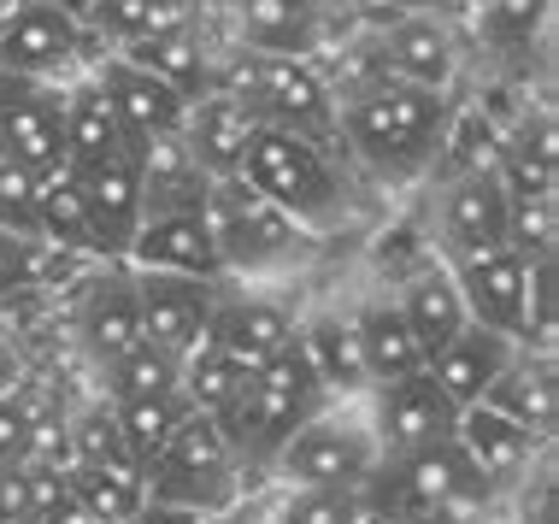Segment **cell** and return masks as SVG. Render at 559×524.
Masks as SVG:
<instances>
[{"label":"cell","instance_id":"74e56055","mask_svg":"<svg viewBox=\"0 0 559 524\" xmlns=\"http://www.w3.org/2000/svg\"><path fill=\"white\" fill-rule=\"evenodd\" d=\"M71 466H130L124 437H118V418L112 401H95V407L71 413Z\"/></svg>","mask_w":559,"mask_h":524},{"label":"cell","instance_id":"44dd1931","mask_svg":"<svg viewBox=\"0 0 559 524\" xmlns=\"http://www.w3.org/2000/svg\"><path fill=\"white\" fill-rule=\"evenodd\" d=\"M512 354H519L512 336H495V331H483V324H465L442 354L425 359V371L436 378V389H442L453 407H477V401L495 389V378L512 366Z\"/></svg>","mask_w":559,"mask_h":524},{"label":"cell","instance_id":"e0dca14e","mask_svg":"<svg viewBox=\"0 0 559 524\" xmlns=\"http://www.w3.org/2000/svg\"><path fill=\"white\" fill-rule=\"evenodd\" d=\"M71 331H78V348L95 359V366H112L118 354H130L135 342H142V307H135L130 265H118V272H95V277L78 283Z\"/></svg>","mask_w":559,"mask_h":524},{"label":"cell","instance_id":"30bf717a","mask_svg":"<svg viewBox=\"0 0 559 524\" xmlns=\"http://www.w3.org/2000/svg\"><path fill=\"white\" fill-rule=\"evenodd\" d=\"M0 154L36 177L66 171V124H59V83L0 71Z\"/></svg>","mask_w":559,"mask_h":524},{"label":"cell","instance_id":"484cf974","mask_svg":"<svg viewBox=\"0 0 559 524\" xmlns=\"http://www.w3.org/2000/svg\"><path fill=\"white\" fill-rule=\"evenodd\" d=\"M295 348H300L307 371L319 378V389L330 401H336V395H366V389H371L366 359H359L354 319H342V312H319V319L295 324Z\"/></svg>","mask_w":559,"mask_h":524},{"label":"cell","instance_id":"836d02e7","mask_svg":"<svg viewBox=\"0 0 559 524\" xmlns=\"http://www.w3.org/2000/svg\"><path fill=\"white\" fill-rule=\"evenodd\" d=\"M36 236L66 253H83L95 260V230H88V206H83V189L71 171H53L36 194Z\"/></svg>","mask_w":559,"mask_h":524},{"label":"cell","instance_id":"52a82bcc","mask_svg":"<svg viewBox=\"0 0 559 524\" xmlns=\"http://www.w3.org/2000/svg\"><path fill=\"white\" fill-rule=\"evenodd\" d=\"M236 448L230 437L218 430V418L206 413H189L183 425L171 430V442L147 460V501H165V507H189V513L213 519L236 501Z\"/></svg>","mask_w":559,"mask_h":524},{"label":"cell","instance_id":"f6af8a7d","mask_svg":"<svg viewBox=\"0 0 559 524\" xmlns=\"http://www.w3.org/2000/svg\"><path fill=\"white\" fill-rule=\"evenodd\" d=\"M19 378H24V366H19V348H12L7 336H0V395H12V389H19Z\"/></svg>","mask_w":559,"mask_h":524},{"label":"cell","instance_id":"f35d334b","mask_svg":"<svg viewBox=\"0 0 559 524\" xmlns=\"http://www.w3.org/2000/svg\"><path fill=\"white\" fill-rule=\"evenodd\" d=\"M559 242V224H554V194L548 201H512V224H507V248L519 253L524 265L554 260Z\"/></svg>","mask_w":559,"mask_h":524},{"label":"cell","instance_id":"bcb514c9","mask_svg":"<svg viewBox=\"0 0 559 524\" xmlns=\"http://www.w3.org/2000/svg\"><path fill=\"white\" fill-rule=\"evenodd\" d=\"M19 7H48V12H66V19H88V7H95V0H19Z\"/></svg>","mask_w":559,"mask_h":524},{"label":"cell","instance_id":"f1b7e54d","mask_svg":"<svg viewBox=\"0 0 559 524\" xmlns=\"http://www.w3.org/2000/svg\"><path fill=\"white\" fill-rule=\"evenodd\" d=\"M354 336H359V359H366L371 389L425 371V348L413 342V331H406L395 295H389V301H366V307H359L354 312Z\"/></svg>","mask_w":559,"mask_h":524},{"label":"cell","instance_id":"d4e9b609","mask_svg":"<svg viewBox=\"0 0 559 524\" xmlns=\"http://www.w3.org/2000/svg\"><path fill=\"white\" fill-rule=\"evenodd\" d=\"M206 189L213 177L201 171V159L189 154L183 136H165L142 147V213L171 218V213H206Z\"/></svg>","mask_w":559,"mask_h":524},{"label":"cell","instance_id":"9a60e30c","mask_svg":"<svg viewBox=\"0 0 559 524\" xmlns=\"http://www.w3.org/2000/svg\"><path fill=\"white\" fill-rule=\"evenodd\" d=\"M95 83H100V95H107V107L118 118V136H124V147H135V154L183 130L189 100L177 95V88H165L159 78H147L142 66H130V59L112 53L107 66L95 71Z\"/></svg>","mask_w":559,"mask_h":524},{"label":"cell","instance_id":"7bdbcfd3","mask_svg":"<svg viewBox=\"0 0 559 524\" xmlns=\"http://www.w3.org/2000/svg\"><path fill=\"white\" fill-rule=\"evenodd\" d=\"M130 524H206L201 513H189V507H165V501H142V513Z\"/></svg>","mask_w":559,"mask_h":524},{"label":"cell","instance_id":"9c48e42d","mask_svg":"<svg viewBox=\"0 0 559 524\" xmlns=\"http://www.w3.org/2000/svg\"><path fill=\"white\" fill-rule=\"evenodd\" d=\"M83 189V206H88V230H95V260H112L124 265V253L142 230V154L135 147H118V154L95 159V166H78L71 171Z\"/></svg>","mask_w":559,"mask_h":524},{"label":"cell","instance_id":"8fae6325","mask_svg":"<svg viewBox=\"0 0 559 524\" xmlns=\"http://www.w3.org/2000/svg\"><path fill=\"white\" fill-rule=\"evenodd\" d=\"M507 224H512V194L501 189L495 166L453 177V183L442 189V201H436V242H442V265L501 248L507 242Z\"/></svg>","mask_w":559,"mask_h":524},{"label":"cell","instance_id":"2e32d148","mask_svg":"<svg viewBox=\"0 0 559 524\" xmlns=\"http://www.w3.org/2000/svg\"><path fill=\"white\" fill-rule=\"evenodd\" d=\"M453 418H460V407L436 389L430 371H413V378L377 389L371 437H377V448H383V460H395V454H413V448L448 442L453 437Z\"/></svg>","mask_w":559,"mask_h":524},{"label":"cell","instance_id":"d590c367","mask_svg":"<svg viewBox=\"0 0 559 524\" xmlns=\"http://www.w3.org/2000/svg\"><path fill=\"white\" fill-rule=\"evenodd\" d=\"M194 12L183 7V0H95L88 7V36L95 41H147V36H159V29H177V24H189Z\"/></svg>","mask_w":559,"mask_h":524},{"label":"cell","instance_id":"277c9868","mask_svg":"<svg viewBox=\"0 0 559 524\" xmlns=\"http://www.w3.org/2000/svg\"><path fill=\"white\" fill-rule=\"evenodd\" d=\"M241 177L265 194L277 213H289L300 230L312 236H330L336 224H347V189L336 166H330V147L324 142H307L295 130H271L260 124L241 154Z\"/></svg>","mask_w":559,"mask_h":524},{"label":"cell","instance_id":"ac0fdd59","mask_svg":"<svg viewBox=\"0 0 559 524\" xmlns=\"http://www.w3.org/2000/svg\"><path fill=\"white\" fill-rule=\"evenodd\" d=\"M130 272H165V277H194V283H224L218 242L206 213H171V218H142L135 242L124 253Z\"/></svg>","mask_w":559,"mask_h":524},{"label":"cell","instance_id":"d6986e66","mask_svg":"<svg viewBox=\"0 0 559 524\" xmlns=\"http://www.w3.org/2000/svg\"><path fill=\"white\" fill-rule=\"evenodd\" d=\"M206 342H218V348L253 378V371L271 366L283 348H295V319H289L277 301H265V295L218 289V307H213V324H206Z\"/></svg>","mask_w":559,"mask_h":524},{"label":"cell","instance_id":"ee69618b","mask_svg":"<svg viewBox=\"0 0 559 524\" xmlns=\"http://www.w3.org/2000/svg\"><path fill=\"white\" fill-rule=\"evenodd\" d=\"M359 7H395L401 19H413V12H425V19H436V12L460 7V0H359Z\"/></svg>","mask_w":559,"mask_h":524},{"label":"cell","instance_id":"6da1fadb","mask_svg":"<svg viewBox=\"0 0 559 524\" xmlns=\"http://www.w3.org/2000/svg\"><path fill=\"white\" fill-rule=\"evenodd\" d=\"M453 107L442 88H413L395 78L359 83L347 100H336V136L354 147L359 166H371L389 183L425 177L448 147Z\"/></svg>","mask_w":559,"mask_h":524},{"label":"cell","instance_id":"1f68e13d","mask_svg":"<svg viewBox=\"0 0 559 524\" xmlns=\"http://www.w3.org/2000/svg\"><path fill=\"white\" fill-rule=\"evenodd\" d=\"M66 484H71V501L95 524H130L147 501L142 466H71Z\"/></svg>","mask_w":559,"mask_h":524},{"label":"cell","instance_id":"f546056e","mask_svg":"<svg viewBox=\"0 0 559 524\" xmlns=\"http://www.w3.org/2000/svg\"><path fill=\"white\" fill-rule=\"evenodd\" d=\"M118 59L142 66L147 78H159L165 88H177L183 100L206 95V88H213V66H218V59L206 53V41L194 36V19L177 24V29H159V36H147V41H130Z\"/></svg>","mask_w":559,"mask_h":524},{"label":"cell","instance_id":"7c38bea8","mask_svg":"<svg viewBox=\"0 0 559 524\" xmlns=\"http://www.w3.org/2000/svg\"><path fill=\"white\" fill-rule=\"evenodd\" d=\"M130 277H135V307H142V342H154L171 359L201 348L224 283H194V277H165V272H130Z\"/></svg>","mask_w":559,"mask_h":524},{"label":"cell","instance_id":"7dc6e473","mask_svg":"<svg viewBox=\"0 0 559 524\" xmlns=\"http://www.w3.org/2000/svg\"><path fill=\"white\" fill-rule=\"evenodd\" d=\"M41 524H95V519H88V513H83V507H78V501H71V496H66V501H59V507H53V513H48V519H41Z\"/></svg>","mask_w":559,"mask_h":524},{"label":"cell","instance_id":"7402d4cb","mask_svg":"<svg viewBox=\"0 0 559 524\" xmlns=\"http://www.w3.org/2000/svg\"><path fill=\"white\" fill-rule=\"evenodd\" d=\"M253 130H260V124H253V112L241 107V100L206 88V95L189 100L183 130H177V136L189 142V154L201 159L206 177H236L241 171V154H248V142H253Z\"/></svg>","mask_w":559,"mask_h":524},{"label":"cell","instance_id":"83f0119b","mask_svg":"<svg viewBox=\"0 0 559 524\" xmlns=\"http://www.w3.org/2000/svg\"><path fill=\"white\" fill-rule=\"evenodd\" d=\"M483 407H495V413H507L519 430H531V437L542 442L554 430V418H559V389H554V359L548 354H531V348H519L512 354V366L495 378V389L483 395Z\"/></svg>","mask_w":559,"mask_h":524},{"label":"cell","instance_id":"b9f144b4","mask_svg":"<svg viewBox=\"0 0 559 524\" xmlns=\"http://www.w3.org/2000/svg\"><path fill=\"white\" fill-rule=\"evenodd\" d=\"M29 437H36V413H29L24 389H12V395H0V472L24 466V460H29Z\"/></svg>","mask_w":559,"mask_h":524},{"label":"cell","instance_id":"e575fe53","mask_svg":"<svg viewBox=\"0 0 559 524\" xmlns=\"http://www.w3.org/2000/svg\"><path fill=\"white\" fill-rule=\"evenodd\" d=\"M241 383H248V371H241L236 359L218 348V342L189 348V354H183V371H177L183 401H189L194 413H206V418H224V413H230V401L241 395Z\"/></svg>","mask_w":559,"mask_h":524},{"label":"cell","instance_id":"ba28073f","mask_svg":"<svg viewBox=\"0 0 559 524\" xmlns=\"http://www.w3.org/2000/svg\"><path fill=\"white\" fill-rule=\"evenodd\" d=\"M277 477L289 489H366L371 472L383 466V448H377L371 425L342 413H319L277 448Z\"/></svg>","mask_w":559,"mask_h":524},{"label":"cell","instance_id":"4fadbf2b","mask_svg":"<svg viewBox=\"0 0 559 524\" xmlns=\"http://www.w3.org/2000/svg\"><path fill=\"white\" fill-rule=\"evenodd\" d=\"M453 289L465 301V319L483 324L495 336H524V301H531V265L519 260L507 242L489 253H472V260H453L448 265Z\"/></svg>","mask_w":559,"mask_h":524},{"label":"cell","instance_id":"4dcf8cb0","mask_svg":"<svg viewBox=\"0 0 559 524\" xmlns=\"http://www.w3.org/2000/svg\"><path fill=\"white\" fill-rule=\"evenodd\" d=\"M59 124H66V171L95 166V159H107V154L124 147L118 118H112V107H107V95H100L95 78L59 88Z\"/></svg>","mask_w":559,"mask_h":524},{"label":"cell","instance_id":"c3c4849f","mask_svg":"<svg viewBox=\"0 0 559 524\" xmlns=\"http://www.w3.org/2000/svg\"><path fill=\"white\" fill-rule=\"evenodd\" d=\"M477 7H507V0H477Z\"/></svg>","mask_w":559,"mask_h":524},{"label":"cell","instance_id":"5b68a950","mask_svg":"<svg viewBox=\"0 0 559 524\" xmlns=\"http://www.w3.org/2000/svg\"><path fill=\"white\" fill-rule=\"evenodd\" d=\"M495 489L477 477L453 437L383 460L366 484V501H377L395 524H465Z\"/></svg>","mask_w":559,"mask_h":524},{"label":"cell","instance_id":"d6a6232c","mask_svg":"<svg viewBox=\"0 0 559 524\" xmlns=\"http://www.w3.org/2000/svg\"><path fill=\"white\" fill-rule=\"evenodd\" d=\"M194 407L183 401V389H165V395H135V401H112V418H118V437H124V454L130 466L147 472V460L171 442V430L183 425Z\"/></svg>","mask_w":559,"mask_h":524},{"label":"cell","instance_id":"4316f807","mask_svg":"<svg viewBox=\"0 0 559 524\" xmlns=\"http://www.w3.org/2000/svg\"><path fill=\"white\" fill-rule=\"evenodd\" d=\"M395 307H401V319H406V331H413V342L430 354H442L453 336L465 331V301H460V289H453V277H448V265H425V272H413L395 289Z\"/></svg>","mask_w":559,"mask_h":524},{"label":"cell","instance_id":"cb8c5ba5","mask_svg":"<svg viewBox=\"0 0 559 524\" xmlns=\"http://www.w3.org/2000/svg\"><path fill=\"white\" fill-rule=\"evenodd\" d=\"M453 442H460V454L477 466V477L489 489H501L512 484L524 466H531V454H536V437L531 430H519L507 413H495V407H460V418H453Z\"/></svg>","mask_w":559,"mask_h":524},{"label":"cell","instance_id":"8d00e7d4","mask_svg":"<svg viewBox=\"0 0 559 524\" xmlns=\"http://www.w3.org/2000/svg\"><path fill=\"white\" fill-rule=\"evenodd\" d=\"M177 371H183V359L159 354L154 342H135L130 354H118L112 366H100V378H107V401H135V395H165V389H177Z\"/></svg>","mask_w":559,"mask_h":524},{"label":"cell","instance_id":"5bb4252c","mask_svg":"<svg viewBox=\"0 0 559 524\" xmlns=\"http://www.w3.org/2000/svg\"><path fill=\"white\" fill-rule=\"evenodd\" d=\"M95 48L88 24L66 19V12H48V7H12L0 19V71L12 78H36V83H53L71 59H83Z\"/></svg>","mask_w":559,"mask_h":524},{"label":"cell","instance_id":"ab89813d","mask_svg":"<svg viewBox=\"0 0 559 524\" xmlns=\"http://www.w3.org/2000/svg\"><path fill=\"white\" fill-rule=\"evenodd\" d=\"M48 177H36L29 166L0 154V230L12 236H36V194Z\"/></svg>","mask_w":559,"mask_h":524},{"label":"cell","instance_id":"7a4b0ae2","mask_svg":"<svg viewBox=\"0 0 559 524\" xmlns=\"http://www.w3.org/2000/svg\"><path fill=\"white\" fill-rule=\"evenodd\" d=\"M213 88L241 100L253 112V124L271 130H295L307 142H336V95L319 78L312 59H271V53H224L213 66Z\"/></svg>","mask_w":559,"mask_h":524},{"label":"cell","instance_id":"603a6c76","mask_svg":"<svg viewBox=\"0 0 559 524\" xmlns=\"http://www.w3.org/2000/svg\"><path fill=\"white\" fill-rule=\"evenodd\" d=\"M236 36L248 53L307 59L324 36V7L319 0H236Z\"/></svg>","mask_w":559,"mask_h":524},{"label":"cell","instance_id":"60d3db41","mask_svg":"<svg viewBox=\"0 0 559 524\" xmlns=\"http://www.w3.org/2000/svg\"><path fill=\"white\" fill-rule=\"evenodd\" d=\"M359 507V489H295L277 524H347Z\"/></svg>","mask_w":559,"mask_h":524},{"label":"cell","instance_id":"3957f363","mask_svg":"<svg viewBox=\"0 0 559 524\" xmlns=\"http://www.w3.org/2000/svg\"><path fill=\"white\" fill-rule=\"evenodd\" d=\"M206 224H213L224 277H277L319 253V236L300 230L289 213H277L241 171L213 177V189H206Z\"/></svg>","mask_w":559,"mask_h":524},{"label":"cell","instance_id":"8992f818","mask_svg":"<svg viewBox=\"0 0 559 524\" xmlns=\"http://www.w3.org/2000/svg\"><path fill=\"white\" fill-rule=\"evenodd\" d=\"M324 389L319 378L307 371V359H300V348H283L271 366H260L248 383H241V395L230 401V413L218 418V430L230 437L236 460L241 466H271L277 460V448L295 437L307 418L324 413Z\"/></svg>","mask_w":559,"mask_h":524},{"label":"cell","instance_id":"ffe728a7","mask_svg":"<svg viewBox=\"0 0 559 524\" xmlns=\"http://www.w3.org/2000/svg\"><path fill=\"white\" fill-rule=\"evenodd\" d=\"M453 66H460L453 36L442 29V19H425V12L401 19L395 29H383V41H377V78H395V83H413V88H442L448 95Z\"/></svg>","mask_w":559,"mask_h":524}]
</instances>
